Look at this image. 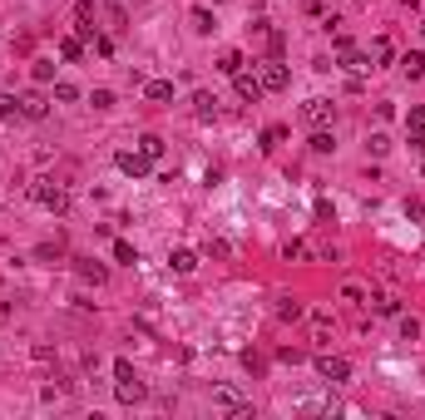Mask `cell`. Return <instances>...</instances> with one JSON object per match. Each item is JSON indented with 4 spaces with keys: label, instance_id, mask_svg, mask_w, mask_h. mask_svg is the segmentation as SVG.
I'll return each instance as SVG.
<instances>
[{
    "label": "cell",
    "instance_id": "obj_5",
    "mask_svg": "<svg viewBox=\"0 0 425 420\" xmlns=\"http://www.w3.org/2000/svg\"><path fill=\"white\" fill-rule=\"evenodd\" d=\"M316 376H322V381H351V361L346 356H316Z\"/></svg>",
    "mask_w": 425,
    "mask_h": 420
},
{
    "label": "cell",
    "instance_id": "obj_25",
    "mask_svg": "<svg viewBox=\"0 0 425 420\" xmlns=\"http://www.w3.org/2000/svg\"><path fill=\"white\" fill-rule=\"evenodd\" d=\"M55 79V60H35V84H49Z\"/></svg>",
    "mask_w": 425,
    "mask_h": 420
},
{
    "label": "cell",
    "instance_id": "obj_3",
    "mask_svg": "<svg viewBox=\"0 0 425 420\" xmlns=\"http://www.w3.org/2000/svg\"><path fill=\"white\" fill-rule=\"evenodd\" d=\"M212 405H218V410H233V415H252V405H247V396H242L238 386H212Z\"/></svg>",
    "mask_w": 425,
    "mask_h": 420
},
{
    "label": "cell",
    "instance_id": "obj_31",
    "mask_svg": "<svg viewBox=\"0 0 425 420\" xmlns=\"http://www.w3.org/2000/svg\"><path fill=\"white\" fill-rule=\"evenodd\" d=\"M405 124H410V134H425V104H415V109H410V119H405Z\"/></svg>",
    "mask_w": 425,
    "mask_h": 420
},
{
    "label": "cell",
    "instance_id": "obj_37",
    "mask_svg": "<svg viewBox=\"0 0 425 420\" xmlns=\"http://www.w3.org/2000/svg\"><path fill=\"white\" fill-rule=\"evenodd\" d=\"M129 376H134V366H129V361L119 356V361H114V381H129Z\"/></svg>",
    "mask_w": 425,
    "mask_h": 420
},
{
    "label": "cell",
    "instance_id": "obj_19",
    "mask_svg": "<svg viewBox=\"0 0 425 420\" xmlns=\"http://www.w3.org/2000/svg\"><path fill=\"white\" fill-rule=\"evenodd\" d=\"M79 55H84V40L79 35H65L60 40V60H79Z\"/></svg>",
    "mask_w": 425,
    "mask_h": 420
},
{
    "label": "cell",
    "instance_id": "obj_14",
    "mask_svg": "<svg viewBox=\"0 0 425 420\" xmlns=\"http://www.w3.org/2000/svg\"><path fill=\"white\" fill-rule=\"evenodd\" d=\"M242 65H247V60H242V49H223V55H218V75H228V79H233Z\"/></svg>",
    "mask_w": 425,
    "mask_h": 420
},
{
    "label": "cell",
    "instance_id": "obj_36",
    "mask_svg": "<svg viewBox=\"0 0 425 420\" xmlns=\"http://www.w3.org/2000/svg\"><path fill=\"white\" fill-rule=\"evenodd\" d=\"M208 257H228V242L223 238H208Z\"/></svg>",
    "mask_w": 425,
    "mask_h": 420
},
{
    "label": "cell",
    "instance_id": "obj_22",
    "mask_svg": "<svg viewBox=\"0 0 425 420\" xmlns=\"http://www.w3.org/2000/svg\"><path fill=\"white\" fill-rule=\"evenodd\" d=\"M114 262H129V267H134V262H139V247L124 242V238H114Z\"/></svg>",
    "mask_w": 425,
    "mask_h": 420
},
{
    "label": "cell",
    "instance_id": "obj_30",
    "mask_svg": "<svg viewBox=\"0 0 425 420\" xmlns=\"http://www.w3.org/2000/svg\"><path fill=\"white\" fill-rule=\"evenodd\" d=\"M277 317H282V322H297V317H302V302H292V297H287V302L277 306Z\"/></svg>",
    "mask_w": 425,
    "mask_h": 420
},
{
    "label": "cell",
    "instance_id": "obj_21",
    "mask_svg": "<svg viewBox=\"0 0 425 420\" xmlns=\"http://www.w3.org/2000/svg\"><path fill=\"white\" fill-rule=\"evenodd\" d=\"M371 65H391V40H371Z\"/></svg>",
    "mask_w": 425,
    "mask_h": 420
},
{
    "label": "cell",
    "instance_id": "obj_16",
    "mask_svg": "<svg viewBox=\"0 0 425 420\" xmlns=\"http://www.w3.org/2000/svg\"><path fill=\"white\" fill-rule=\"evenodd\" d=\"M193 114H198V119H212V114H218V99H212L208 89H198V94H193Z\"/></svg>",
    "mask_w": 425,
    "mask_h": 420
},
{
    "label": "cell",
    "instance_id": "obj_33",
    "mask_svg": "<svg viewBox=\"0 0 425 420\" xmlns=\"http://www.w3.org/2000/svg\"><path fill=\"white\" fill-rule=\"evenodd\" d=\"M366 148H371V153H376V159H381V153L391 148V139H386V134H371V139H366Z\"/></svg>",
    "mask_w": 425,
    "mask_h": 420
},
{
    "label": "cell",
    "instance_id": "obj_2",
    "mask_svg": "<svg viewBox=\"0 0 425 420\" xmlns=\"http://www.w3.org/2000/svg\"><path fill=\"white\" fill-rule=\"evenodd\" d=\"M114 164H119V173H129V178H148V173H153V159H148L144 148H119Z\"/></svg>",
    "mask_w": 425,
    "mask_h": 420
},
{
    "label": "cell",
    "instance_id": "obj_24",
    "mask_svg": "<svg viewBox=\"0 0 425 420\" xmlns=\"http://www.w3.org/2000/svg\"><path fill=\"white\" fill-rule=\"evenodd\" d=\"M139 148L148 153V159H164V139H158V134H144V139H139Z\"/></svg>",
    "mask_w": 425,
    "mask_h": 420
},
{
    "label": "cell",
    "instance_id": "obj_6",
    "mask_svg": "<svg viewBox=\"0 0 425 420\" xmlns=\"http://www.w3.org/2000/svg\"><path fill=\"white\" fill-rule=\"evenodd\" d=\"M332 114H337V104H332V99H307V104H302V119H307L311 129H327Z\"/></svg>",
    "mask_w": 425,
    "mask_h": 420
},
{
    "label": "cell",
    "instance_id": "obj_29",
    "mask_svg": "<svg viewBox=\"0 0 425 420\" xmlns=\"http://www.w3.org/2000/svg\"><path fill=\"white\" fill-rule=\"evenodd\" d=\"M311 148H316V153H332L337 143H332V134H327V129H316V134H311Z\"/></svg>",
    "mask_w": 425,
    "mask_h": 420
},
{
    "label": "cell",
    "instance_id": "obj_7",
    "mask_svg": "<svg viewBox=\"0 0 425 420\" xmlns=\"http://www.w3.org/2000/svg\"><path fill=\"white\" fill-rule=\"evenodd\" d=\"M233 94H238L242 104H257V99H262V94H268V89H262V79H257V75H247V70H238V75H233Z\"/></svg>",
    "mask_w": 425,
    "mask_h": 420
},
{
    "label": "cell",
    "instance_id": "obj_4",
    "mask_svg": "<svg viewBox=\"0 0 425 420\" xmlns=\"http://www.w3.org/2000/svg\"><path fill=\"white\" fill-rule=\"evenodd\" d=\"M257 79H262V89H272V94H282V89L292 84V70H287V65H282V60L272 55L268 65H262V75H257Z\"/></svg>",
    "mask_w": 425,
    "mask_h": 420
},
{
    "label": "cell",
    "instance_id": "obj_17",
    "mask_svg": "<svg viewBox=\"0 0 425 420\" xmlns=\"http://www.w3.org/2000/svg\"><path fill=\"white\" fill-rule=\"evenodd\" d=\"M10 119H25L20 114V94H0V124H10Z\"/></svg>",
    "mask_w": 425,
    "mask_h": 420
},
{
    "label": "cell",
    "instance_id": "obj_12",
    "mask_svg": "<svg viewBox=\"0 0 425 420\" xmlns=\"http://www.w3.org/2000/svg\"><path fill=\"white\" fill-rule=\"evenodd\" d=\"M341 65H346V70H356V75H366V70H376V65H371V55H361L356 45H346V49H341Z\"/></svg>",
    "mask_w": 425,
    "mask_h": 420
},
{
    "label": "cell",
    "instance_id": "obj_15",
    "mask_svg": "<svg viewBox=\"0 0 425 420\" xmlns=\"http://www.w3.org/2000/svg\"><path fill=\"white\" fill-rule=\"evenodd\" d=\"M188 20H193V30H198V35H212V30H218V20H212V10H208V6H193V15H188Z\"/></svg>",
    "mask_w": 425,
    "mask_h": 420
},
{
    "label": "cell",
    "instance_id": "obj_13",
    "mask_svg": "<svg viewBox=\"0 0 425 420\" xmlns=\"http://www.w3.org/2000/svg\"><path fill=\"white\" fill-rule=\"evenodd\" d=\"M144 94H148L153 104H169V99H173V79H144Z\"/></svg>",
    "mask_w": 425,
    "mask_h": 420
},
{
    "label": "cell",
    "instance_id": "obj_27",
    "mask_svg": "<svg viewBox=\"0 0 425 420\" xmlns=\"http://www.w3.org/2000/svg\"><path fill=\"white\" fill-rule=\"evenodd\" d=\"M55 99H60V104H75V99H79V89H75L70 79H60V84H55Z\"/></svg>",
    "mask_w": 425,
    "mask_h": 420
},
{
    "label": "cell",
    "instance_id": "obj_26",
    "mask_svg": "<svg viewBox=\"0 0 425 420\" xmlns=\"http://www.w3.org/2000/svg\"><path fill=\"white\" fill-rule=\"evenodd\" d=\"M371 302H376L381 317H396V311H401V297H371Z\"/></svg>",
    "mask_w": 425,
    "mask_h": 420
},
{
    "label": "cell",
    "instance_id": "obj_1",
    "mask_svg": "<svg viewBox=\"0 0 425 420\" xmlns=\"http://www.w3.org/2000/svg\"><path fill=\"white\" fill-rule=\"evenodd\" d=\"M30 198H35V203H45L49 213H60V218L70 213V193H65L55 178H35V183H30Z\"/></svg>",
    "mask_w": 425,
    "mask_h": 420
},
{
    "label": "cell",
    "instance_id": "obj_34",
    "mask_svg": "<svg viewBox=\"0 0 425 420\" xmlns=\"http://www.w3.org/2000/svg\"><path fill=\"white\" fill-rule=\"evenodd\" d=\"M94 55L109 60V55H114V40H109V35H94Z\"/></svg>",
    "mask_w": 425,
    "mask_h": 420
},
{
    "label": "cell",
    "instance_id": "obj_18",
    "mask_svg": "<svg viewBox=\"0 0 425 420\" xmlns=\"http://www.w3.org/2000/svg\"><path fill=\"white\" fill-rule=\"evenodd\" d=\"M401 70H405V79H420V75H425V55H420V49H410V55L401 60Z\"/></svg>",
    "mask_w": 425,
    "mask_h": 420
},
{
    "label": "cell",
    "instance_id": "obj_8",
    "mask_svg": "<svg viewBox=\"0 0 425 420\" xmlns=\"http://www.w3.org/2000/svg\"><path fill=\"white\" fill-rule=\"evenodd\" d=\"M75 272H79L84 282H94V287L109 282V267H104V262H94V257H75Z\"/></svg>",
    "mask_w": 425,
    "mask_h": 420
},
{
    "label": "cell",
    "instance_id": "obj_10",
    "mask_svg": "<svg viewBox=\"0 0 425 420\" xmlns=\"http://www.w3.org/2000/svg\"><path fill=\"white\" fill-rule=\"evenodd\" d=\"M169 267H173L178 277H188V272L198 267V252H188V247H173V252H169Z\"/></svg>",
    "mask_w": 425,
    "mask_h": 420
},
{
    "label": "cell",
    "instance_id": "obj_9",
    "mask_svg": "<svg viewBox=\"0 0 425 420\" xmlns=\"http://www.w3.org/2000/svg\"><path fill=\"white\" fill-rule=\"evenodd\" d=\"M20 114H25V119H45V114H49V99H45L40 89L20 94Z\"/></svg>",
    "mask_w": 425,
    "mask_h": 420
},
{
    "label": "cell",
    "instance_id": "obj_35",
    "mask_svg": "<svg viewBox=\"0 0 425 420\" xmlns=\"http://www.w3.org/2000/svg\"><path fill=\"white\" fill-rule=\"evenodd\" d=\"M405 218H425V203L420 198H405Z\"/></svg>",
    "mask_w": 425,
    "mask_h": 420
},
{
    "label": "cell",
    "instance_id": "obj_32",
    "mask_svg": "<svg viewBox=\"0 0 425 420\" xmlns=\"http://www.w3.org/2000/svg\"><path fill=\"white\" fill-rule=\"evenodd\" d=\"M89 104H94V109H114V94H109V89H94Z\"/></svg>",
    "mask_w": 425,
    "mask_h": 420
},
{
    "label": "cell",
    "instance_id": "obj_23",
    "mask_svg": "<svg viewBox=\"0 0 425 420\" xmlns=\"http://www.w3.org/2000/svg\"><path fill=\"white\" fill-rule=\"evenodd\" d=\"M327 336H332V317H311V341L327 346Z\"/></svg>",
    "mask_w": 425,
    "mask_h": 420
},
{
    "label": "cell",
    "instance_id": "obj_28",
    "mask_svg": "<svg viewBox=\"0 0 425 420\" xmlns=\"http://www.w3.org/2000/svg\"><path fill=\"white\" fill-rule=\"evenodd\" d=\"M401 341H420V322L415 317H401Z\"/></svg>",
    "mask_w": 425,
    "mask_h": 420
},
{
    "label": "cell",
    "instance_id": "obj_20",
    "mask_svg": "<svg viewBox=\"0 0 425 420\" xmlns=\"http://www.w3.org/2000/svg\"><path fill=\"white\" fill-rule=\"evenodd\" d=\"M277 143H287V124H268V129H262V148H277Z\"/></svg>",
    "mask_w": 425,
    "mask_h": 420
},
{
    "label": "cell",
    "instance_id": "obj_38",
    "mask_svg": "<svg viewBox=\"0 0 425 420\" xmlns=\"http://www.w3.org/2000/svg\"><path fill=\"white\" fill-rule=\"evenodd\" d=\"M410 148H420V153H425V134H410Z\"/></svg>",
    "mask_w": 425,
    "mask_h": 420
},
{
    "label": "cell",
    "instance_id": "obj_11",
    "mask_svg": "<svg viewBox=\"0 0 425 420\" xmlns=\"http://www.w3.org/2000/svg\"><path fill=\"white\" fill-rule=\"evenodd\" d=\"M114 396H119L124 405H134V400H144V381H139V376H129V381H114Z\"/></svg>",
    "mask_w": 425,
    "mask_h": 420
}]
</instances>
